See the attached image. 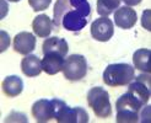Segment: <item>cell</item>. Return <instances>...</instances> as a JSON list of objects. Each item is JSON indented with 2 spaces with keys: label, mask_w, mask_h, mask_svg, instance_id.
Listing matches in <instances>:
<instances>
[{
  "label": "cell",
  "mask_w": 151,
  "mask_h": 123,
  "mask_svg": "<svg viewBox=\"0 0 151 123\" xmlns=\"http://www.w3.org/2000/svg\"><path fill=\"white\" fill-rule=\"evenodd\" d=\"M142 106H144V103L128 91L127 94L120 96L116 102L117 122L119 123L139 122L140 121L139 112L141 111Z\"/></svg>",
  "instance_id": "2"
},
{
  "label": "cell",
  "mask_w": 151,
  "mask_h": 123,
  "mask_svg": "<svg viewBox=\"0 0 151 123\" xmlns=\"http://www.w3.org/2000/svg\"><path fill=\"white\" fill-rule=\"evenodd\" d=\"M88 106L93 110L99 118H107L112 114V106L109 102V94L104 89L92 88L87 94Z\"/></svg>",
  "instance_id": "4"
},
{
  "label": "cell",
  "mask_w": 151,
  "mask_h": 123,
  "mask_svg": "<svg viewBox=\"0 0 151 123\" xmlns=\"http://www.w3.org/2000/svg\"><path fill=\"white\" fill-rule=\"evenodd\" d=\"M32 116L36 118L37 122H49L52 118H54L53 116V106L50 100L42 98L36 101L32 106Z\"/></svg>",
  "instance_id": "11"
},
{
  "label": "cell",
  "mask_w": 151,
  "mask_h": 123,
  "mask_svg": "<svg viewBox=\"0 0 151 123\" xmlns=\"http://www.w3.org/2000/svg\"><path fill=\"white\" fill-rule=\"evenodd\" d=\"M113 33H114V25L112 20L108 17L102 16L96 19L91 25V36L99 42H107L109 41Z\"/></svg>",
  "instance_id": "7"
},
{
  "label": "cell",
  "mask_w": 151,
  "mask_h": 123,
  "mask_svg": "<svg viewBox=\"0 0 151 123\" xmlns=\"http://www.w3.org/2000/svg\"><path fill=\"white\" fill-rule=\"evenodd\" d=\"M7 1H11V3H19L20 0H7Z\"/></svg>",
  "instance_id": "23"
},
{
  "label": "cell",
  "mask_w": 151,
  "mask_h": 123,
  "mask_svg": "<svg viewBox=\"0 0 151 123\" xmlns=\"http://www.w3.org/2000/svg\"><path fill=\"white\" fill-rule=\"evenodd\" d=\"M1 38H3V42H1V52H4L7 47H9V44H10V37H9V35L7 33H5L4 31L1 32Z\"/></svg>",
  "instance_id": "21"
},
{
  "label": "cell",
  "mask_w": 151,
  "mask_h": 123,
  "mask_svg": "<svg viewBox=\"0 0 151 123\" xmlns=\"http://www.w3.org/2000/svg\"><path fill=\"white\" fill-rule=\"evenodd\" d=\"M32 28H33V32L38 37L47 38L53 30V22L46 14H41L33 20Z\"/></svg>",
  "instance_id": "16"
},
{
  "label": "cell",
  "mask_w": 151,
  "mask_h": 123,
  "mask_svg": "<svg viewBox=\"0 0 151 123\" xmlns=\"http://www.w3.org/2000/svg\"><path fill=\"white\" fill-rule=\"evenodd\" d=\"M1 88H3V92L7 97H16L24 90V81L16 75H10L5 78Z\"/></svg>",
  "instance_id": "15"
},
{
  "label": "cell",
  "mask_w": 151,
  "mask_h": 123,
  "mask_svg": "<svg viewBox=\"0 0 151 123\" xmlns=\"http://www.w3.org/2000/svg\"><path fill=\"white\" fill-rule=\"evenodd\" d=\"M21 70L28 78H35L41 74L42 69V60L33 54L26 56L21 60Z\"/></svg>",
  "instance_id": "14"
},
{
  "label": "cell",
  "mask_w": 151,
  "mask_h": 123,
  "mask_svg": "<svg viewBox=\"0 0 151 123\" xmlns=\"http://www.w3.org/2000/svg\"><path fill=\"white\" fill-rule=\"evenodd\" d=\"M124 1L128 6H135V5H139L141 3V0H122Z\"/></svg>",
  "instance_id": "22"
},
{
  "label": "cell",
  "mask_w": 151,
  "mask_h": 123,
  "mask_svg": "<svg viewBox=\"0 0 151 123\" xmlns=\"http://www.w3.org/2000/svg\"><path fill=\"white\" fill-rule=\"evenodd\" d=\"M64 62V57L58 53H47L42 59V69L48 75H55L63 70Z\"/></svg>",
  "instance_id": "12"
},
{
  "label": "cell",
  "mask_w": 151,
  "mask_h": 123,
  "mask_svg": "<svg viewBox=\"0 0 151 123\" xmlns=\"http://www.w3.org/2000/svg\"><path fill=\"white\" fill-rule=\"evenodd\" d=\"M90 16L91 6L87 0H57L53 24L57 28L79 32L87 25Z\"/></svg>",
  "instance_id": "1"
},
{
  "label": "cell",
  "mask_w": 151,
  "mask_h": 123,
  "mask_svg": "<svg viewBox=\"0 0 151 123\" xmlns=\"http://www.w3.org/2000/svg\"><path fill=\"white\" fill-rule=\"evenodd\" d=\"M36 36L31 32H20L14 38V49L22 56H28L36 48Z\"/></svg>",
  "instance_id": "10"
},
{
  "label": "cell",
  "mask_w": 151,
  "mask_h": 123,
  "mask_svg": "<svg viewBox=\"0 0 151 123\" xmlns=\"http://www.w3.org/2000/svg\"><path fill=\"white\" fill-rule=\"evenodd\" d=\"M64 78L69 81H79L84 79L87 74V62L84 56L80 54H71L69 56L63 67Z\"/></svg>",
  "instance_id": "5"
},
{
  "label": "cell",
  "mask_w": 151,
  "mask_h": 123,
  "mask_svg": "<svg viewBox=\"0 0 151 123\" xmlns=\"http://www.w3.org/2000/svg\"><path fill=\"white\" fill-rule=\"evenodd\" d=\"M68 51H69V46H68L64 38L49 37L42 44L43 54H47V53H58V54L65 57Z\"/></svg>",
  "instance_id": "13"
},
{
  "label": "cell",
  "mask_w": 151,
  "mask_h": 123,
  "mask_svg": "<svg viewBox=\"0 0 151 123\" xmlns=\"http://www.w3.org/2000/svg\"><path fill=\"white\" fill-rule=\"evenodd\" d=\"M135 79V69L127 63L109 64L103 72V81L108 86H124Z\"/></svg>",
  "instance_id": "3"
},
{
  "label": "cell",
  "mask_w": 151,
  "mask_h": 123,
  "mask_svg": "<svg viewBox=\"0 0 151 123\" xmlns=\"http://www.w3.org/2000/svg\"><path fill=\"white\" fill-rule=\"evenodd\" d=\"M150 54L151 52L146 48H140L135 51L133 54V62L135 69L142 72V73H149L151 72V65H150Z\"/></svg>",
  "instance_id": "17"
},
{
  "label": "cell",
  "mask_w": 151,
  "mask_h": 123,
  "mask_svg": "<svg viewBox=\"0 0 151 123\" xmlns=\"http://www.w3.org/2000/svg\"><path fill=\"white\" fill-rule=\"evenodd\" d=\"M55 121L59 123H87L88 122V114L87 112L81 109H71V107L66 106V103L60 110L58 116L55 117Z\"/></svg>",
  "instance_id": "8"
},
{
  "label": "cell",
  "mask_w": 151,
  "mask_h": 123,
  "mask_svg": "<svg viewBox=\"0 0 151 123\" xmlns=\"http://www.w3.org/2000/svg\"><path fill=\"white\" fill-rule=\"evenodd\" d=\"M150 82H151V78L150 74L145 73L139 75L137 79H135L134 82H129V88H128V91L130 92L132 95H134L138 100L146 105L149 102L150 98Z\"/></svg>",
  "instance_id": "6"
},
{
  "label": "cell",
  "mask_w": 151,
  "mask_h": 123,
  "mask_svg": "<svg viewBox=\"0 0 151 123\" xmlns=\"http://www.w3.org/2000/svg\"><path fill=\"white\" fill-rule=\"evenodd\" d=\"M141 25H142V27H145L147 31H150V10H146L144 14H142Z\"/></svg>",
  "instance_id": "20"
},
{
  "label": "cell",
  "mask_w": 151,
  "mask_h": 123,
  "mask_svg": "<svg viewBox=\"0 0 151 123\" xmlns=\"http://www.w3.org/2000/svg\"><path fill=\"white\" fill-rule=\"evenodd\" d=\"M52 0H28L29 6L32 7L35 11H43L50 5Z\"/></svg>",
  "instance_id": "19"
},
{
  "label": "cell",
  "mask_w": 151,
  "mask_h": 123,
  "mask_svg": "<svg viewBox=\"0 0 151 123\" xmlns=\"http://www.w3.org/2000/svg\"><path fill=\"white\" fill-rule=\"evenodd\" d=\"M122 0H97V12L101 16L108 17L111 14L118 9Z\"/></svg>",
  "instance_id": "18"
},
{
  "label": "cell",
  "mask_w": 151,
  "mask_h": 123,
  "mask_svg": "<svg viewBox=\"0 0 151 123\" xmlns=\"http://www.w3.org/2000/svg\"><path fill=\"white\" fill-rule=\"evenodd\" d=\"M137 12L132 6H122L114 12V22L116 26L123 30H129L137 24Z\"/></svg>",
  "instance_id": "9"
}]
</instances>
